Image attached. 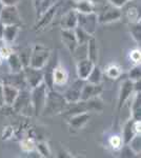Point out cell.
<instances>
[{"label": "cell", "mask_w": 141, "mask_h": 158, "mask_svg": "<svg viewBox=\"0 0 141 158\" xmlns=\"http://www.w3.org/2000/svg\"><path fill=\"white\" fill-rule=\"evenodd\" d=\"M68 101L65 100L64 96L62 94L58 93L54 89L48 90L44 109H43L41 115L54 116L58 115V114H62L66 109V106H68Z\"/></svg>", "instance_id": "cell-1"}, {"label": "cell", "mask_w": 141, "mask_h": 158, "mask_svg": "<svg viewBox=\"0 0 141 158\" xmlns=\"http://www.w3.org/2000/svg\"><path fill=\"white\" fill-rule=\"evenodd\" d=\"M48 86L44 82H41L35 88L31 89V104H32L33 112L36 116H40L44 109L45 100L48 95Z\"/></svg>", "instance_id": "cell-2"}, {"label": "cell", "mask_w": 141, "mask_h": 158, "mask_svg": "<svg viewBox=\"0 0 141 158\" xmlns=\"http://www.w3.org/2000/svg\"><path fill=\"white\" fill-rule=\"evenodd\" d=\"M51 55H52V52L45 45L35 44L34 48L31 51L29 65L35 69L42 70L43 67L47 64V62L50 59Z\"/></svg>", "instance_id": "cell-3"}, {"label": "cell", "mask_w": 141, "mask_h": 158, "mask_svg": "<svg viewBox=\"0 0 141 158\" xmlns=\"http://www.w3.org/2000/svg\"><path fill=\"white\" fill-rule=\"evenodd\" d=\"M0 21L3 25H22V19L16 6H3L0 11Z\"/></svg>", "instance_id": "cell-4"}, {"label": "cell", "mask_w": 141, "mask_h": 158, "mask_svg": "<svg viewBox=\"0 0 141 158\" xmlns=\"http://www.w3.org/2000/svg\"><path fill=\"white\" fill-rule=\"evenodd\" d=\"M78 13V12H77ZM97 24H98V15L96 12L89 13V14H82V13H78V23L77 27H81L89 34L93 35L96 33Z\"/></svg>", "instance_id": "cell-5"}, {"label": "cell", "mask_w": 141, "mask_h": 158, "mask_svg": "<svg viewBox=\"0 0 141 158\" xmlns=\"http://www.w3.org/2000/svg\"><path fill=\"white\" fill-rule=\"evenodd\" d=\"M61 2L57 1L55 4H53L52 6H50L48 10H45L44 12H42L39 15V17L37 18V22L35 25V30L36 31H42L48 27L51 22L53 21L54 17H55L56 13H57L59 6H60Z\"/></svg>", "instance_id": "cell-6"}, {"label": "cell", "mask_w": 141, "mask_h": 158, "mask_svg": "<svg viewBox=\"0 0 141 158\" xmlns=\"http://www.w3.org/2000/svg\"><path fill=\"white\" fill-rule=\"evenodd\" d=\"M22 73H23L27 89H33L43 82V72L40 69H35L30 67V65H27L23 68Z\"/></svg>", "instance_id": "cell-7"}, {"label": "cell", "mask_w": 141, "mask_h": 158, "mask_svg": "<svg viewBox=\"0 0 141 158\" xmlns=\"http://www.w3.org/2000/svg\"><path fill=\"white\" fill-rule=\"evenodd\" d=\"M134 93H135L134 82L132 80H130L129 78L122 81L121 85H120L119 95H118V103H117L118 112L121 111V109L123 108L125 102L129 100L131 95H133Z\"/></svg>", "instance_id": "cell-8"}, {"label": "cell", "mask_w": 141, "mask_h": 158, "mask_svg": "<svg viewBox=\"0 0 141 158\" xmlns=\"http://www.w3.org/2000/svg\"><path fill=\"white\" fill-rule=\"evenodd\" d=\"M122 11L121 9L112 6L110 4V6H107L106 9H104L100 14L98 15V23L102 24H107L112 23V22L119 21L122 18Z\"/></svg>", "instance_id": "cell-9"}, {"label": "cell", "mask_w": 141, "mask_h": 158, "mask_svg": "<svg viewBox=\"0 0 141 158\" xmlns=\"http://www.w3.org/2000/svg\"><path fill=\"white\" fill-rule=\"evenodd\" d=\"M84 82H85V80H81V79L78 78L68 86V89L63 94V96H64L65 100L68 101V103H75L77 101L80 100L81 91H82Z\"/></svg>", "instance_id": "cell-10"}, {"label": "cell", "mask_w": 141, "mask_h": 158, "mask_svg": "<svg viewBox=\"0 0 141 158\" xmlns=\"http://www.w3.org/2000/svg\"><path fill=\"white\" fill-rule=\"evenodd\" d=\"M30 106H32V104H31L30 92L27 91V89L20 90L16 100H15V102L13 103L12 108L14 109V111L17 112V113H22V112H24L27 109H29Z\"/></svg>", "instance_id": "cell-11"}, {"label": "cell", "mask_w": 141, "mask_h": 158, "mask_svg": "<svg viewBox=\"0 0 141 158\" xmlns=\"http://www.w3.org/2000/svg\"><path fill=\"white\" fill-rule=\"evenodd\" d=\"M103 92V88L102 85H93V83L84 82V85L81 91V96L80 100H89V99L99 97L101 95V93Z\"/></svg>", "instance_id": "cell-12"}, {"label": "cell", "mask_w": 141, "mask_h": 158, "mask_svg": "<svg viewBox=\"0 0 141 158\" xmlns=\"http://www.w3.org/2000/svg\"><path fill=\"white\" fill-rule=\"evenodd\" d=\"M91 118V113L89 112H83V113L74 114L68 117V123L71 129L73 130H81L89 122Z\"/></svg>", "instance_id": "cell-13"}, {"label": "cell", "mask_w": 141, "mask_h": 158, "mask_svg": "<svg viewBox=\"0 0 141 158\" xmlns=\"http://www.w3.org/2000/svg\"><path fill=\"white\" fill-rule=\"evenodd\" d=\"M60 35L61 41L64 44V47L70 51L72 54L75 53L76 50L78 49V42H77L74 30H61Z\"/></svg>", "instance_id": "cell-14"}, {"label": "cell", "mask_w": 141, "mask_h": 158, "mask_svg": "<svg viewBox=\"0 0 141 158\" xmlns=\"http://www.w3.org/2000/svg\"><path fill=\"white\" fill-rule=\"evenodd\" d=\"M68 81V72L66 69L60 63H57L53 70V85L54 86L65 85Z\"/></svg>", "instance_id": "cell-15"}, {"label": "cell", "mask_w": 141, "mask_h": 158, "mask_svg": "<svg viewBox=\"0 0 141 158\" xmlns=\"http://www.w3.org/2000/svg\"><path fill=\"white\" fill-rule=\"evenodd\" d=\"M78 23V13L75 9L68 11L62 16L60 21L61 30H74Z\"/></svg>", "instance_id": "cell-16"}, {"label": "cell", "mask_w": 141, "mask_h": 158, "mask_svg": "<svg viewBox=\"0 0 141 158\" xmlns=\"http://www.w3.org/2000/svg\"><path fill=\"white\" fill-rule=\"evenodd\" d=\"M94 65L95 63L89 60V58H84V59L79 60L76 65V72L78 78L81 79V80H86L91 71L93 70Z\"/></svg>", "instance_id": "cell-17"}, {"label": "cell", "mask_w": 141, "mask_h": 158, "mask_svg": "<svg viewBox=\"0 0 141 158\" xmlns=\"http://www.w3.org/2000/svg\"><path fill=\"white\" fill-rule=\"evenodd\" d=\"M3 83V82H2ZM3 98H4V104L9 106H12L13 103L16 100L18 94H19V89L16 86L9 85V83H3Z\"/></svg>", "instance_id": "cell-18"}, {"label": "cell", "mask_w": 141, "mask_h": 158, "mask_svg": "<svg viewBox=\"0 0 141 158\" xmlns=\"http://www.w3.org/2000/svg\"><path fill=\"white\" fill-rule=\"evenodd\" d=\"M3 83H9L14 86H16L19 90H23V89H27V82L23 76V73H11V75H9L6 78H3Z\"/></svg>", "instance_id": "cell-19"}, {"label": "cell", "mask_w": 141, "mask_h": 158, "mask_svg": "<svg viewBox=\"0 0 141 158\" xmlns=\"http://www.w3.org/2000/svg\"><path fill=\"white\" fill-rule=\"evenodd\" d=\"M21 27L20 25H4L3 33H2V39L7 44H12L17 39V36L20 32Z\"/></svg>", "instance_id": "cell-20"}, {"label": "cell", "mask_w": 141, "mask_h": 158, "mask_svg": "<svg viewBox=\"0 0 141 158\" xmlns=\"http://www.w3.org/2000/svg\"><path fill=\"white\" fill-rule=\"evenodd\" d=\"M86 58H89L91 61H93L95 64H97L99 59V49L98 43H97L96 38L94 36L86 42Z\"/></svg>", "instance_id": "cell-21"}, {"label": "cell", "mask_w": 141, "mask_h": 158, "mask_svg": "<svg viewBox=\"0 0 141 158\" xmlns=\"http://www.w3.org/2000/svg\"><path fill=\"white\" fill-rule=\"evenodd\" d=\"M6 60L7 61V64H9V68H10V70H11V73L22 72L23 65H22L21 60H20L19 56H18V53L12 52Z\"/></svg>", "instance_id": "cell-22"}, {"label": "cell", "mask_w": 141, "mask_h": 158, "mask_svg": "<svg viewBox=\"0 0 141 158\" xmlns=\"http://www.w3.org/2000/svg\"><path fill=\"white\" fill-rule=\"evenodd\" d=\"M96 4L93 3L91 0H77L75 2V7L78 13L82 14H89V13L96 12Z\"/></svg>", "instance_id": "cell-23"}, {"label": "cell", "mask_w": 141, "mask_h": 158, "mask_svg": "<svg viewBox=\"0 0 141 158\" xmlns=\"http://www.w3.org/2000/svg\"><path fill=\"white\" fill-rule=\"evenodd\" d=\"M134 94L135 97L131 106L132 118L135 120H141V92H135Z\"/></svg>", "instance_id": "cell-24"}, {"label": "cell", "mask_w": 141, "mask_h": 158, "mask_svg": "<svg viewBox=\"0 0 141 158\" xmlns=\"http://www.w3.org/2000/svg\"><path fill=\"white\" fill-rule=\"evenodd\" d=\"M104 75L110 79H118L122 75V68L118 63H110L104 69Z\"/></svg>", "instance_id": "cell-25"}, {"label": "cell", "mask_w": 141, "mask_h": 158, "mask_svg": "<svg viewBox=\"0 0 141 158\" xmlns=\"http://www.w3.org/2000/svg\"><path fill=\"white\" fill-rule=\"evenodd\" d=\"M122 15H124L125 18L129 21V23L140 22V11L138 7H136L134 6H127L126 9H125L124 13L122 12Z\"/></svg>", "instance_id": "cell-26"}, {"label": "cell", "mask_w": 141, "mask_h": 158, "mask_svg": "<svg viewBox=\"0 0 141 158\" xmlns=\"http://www.w3.org/2000/svg\"><path fill=\"white\" fill-rule=\"evenodd\" d=\"M102 77H103L102 70L97 64H95L85 81L89 83H93V85H100L102 82Z\"/></svg>", "instance_id": "cell-27"}, {"label": "cell", "mask_w": 141, "mask_h": 158, "mask_svg": "<svg viewBox=\"0 0 141 158\" xmlns=\"http://www.w3.org/2000/svg\"><path fill=\"white\" fill-rule=\"evenodd\" d=\"M133 120H134L133 118H131L130 120H127L126 122H125L123 129H122L121 137H122V140H123V144L129 143L130 140L136 135L134 130H133Z\"/></svg>", "instance_id": "cell-28"}, {"label": "cell", "mask_w": 141, "mask_h": 158, "mask_svg": "<svg viewBox=\"0 0 141 158\" xmlns=\"http://www.w3.org/2000/svg\"><path fill=\"white\" fill-rule=\"evenodd\" d=\"M74 33H75V36L77 39V42H78V47H82V45H85L86 42L93 37V35L89 34L88 32H85L84 30H82L81 27H76L74 29Z\"/></svg>", "instance_id": "cell-29"}, {"label": "cell", "mask_w": 141, "mask_h": 158, "mask_svg": "<svg viewBox=\"0 0 141 158\" xmlns=\"http://www.w3.org/2000/svg\"><path fill=\"white\" fill-rule=\"evenodd\" d=\"M130 24V34L135 40L136 43L140 45L141 42V23L140 22H135V23H129Z\"/></svg>", "instance_id": "cell-30"}, {"label": "cell", "mask_w": 141, "mask_h": 158, "mask_svg": "<svg viewBox=\"0 0 141 158\" xmlns=\"http://www.w3.org/2000/svg\"><path fill=\"white\" fill-rule=\"evenodd\" d=\"M126 146L135 153L136 156H140V153H141V137H140V135H135V136L130 140V142L126 144Z\"/></svg>", "instance_id": "cell-31"}, {"label": "cell", "mask_w": 141, "mask_h": 158, "mask_svg": "<svg viewBox=\"0 0 141 158\" xmlns=\"http://www.w3.org/2000/svg\"><path fill=\"white\" fill-rule=\"evenodd\" d=\"M20 149L25 153L36 150V141L32 137H25L20 141Z\"/></svg>", "instance_id": "cell-32"}, {"label": "cell", "mask_w": 141, "mask_h": 158, "mask_svg": "<svg viewBox=\"0 0 141 158\" xmlns=\"http://www.w3.org/2000/svg\"><path fill=\"white\" fill-rule=\"evenodd\" d=\"M109 146L113 151H119L123 147V140L121 135H112L109 138Z\"/></svg>", "instance_id": "cell-33"}, {"label": "cell", "mask_w": 141, "mask_h": 158, "mask_svg": "<svg viewBox=\"0 0 141 158\" xmlns=\"http://www.w3.org/2000/svg\"><path fill=\"white\" fill-rule=\"evenodd\" d=\"M36 151L39 153L40 157H50L51 156V149L48 143L45 141H38L36 142Z\"/></svg>", "instance_id": "cell-34"}, {"label": "cell", "mask_w": 141, "mask_h": 158, "mask_svg": "<svg viewBox=\"0 0 141 158\" xmlns=\"http://www.w3.org/2000/svg\"><path fill=\"white\" fill-rule=\"evenodd\" d=\"M129 79L133 82L141 80V68L140 64H134V67L130 70L129 72Z\"/></svg>", "instance_id": "cell-35"}, {"label": "cell", "mask_w": 141, "mask_h": 158, "mask_svg": "<svg viewBox=\"0 0 141 158\" xmlns=\"http://www.w3.org/2000/svg\"><path fill=\"white\" fill-rule=\"evenodd\" d=\"M31 51L30 49H23L22 51H20L19 53H18V56H19L20 60H21L22 62V65L24 67H27V65H29V62H30V56H31Z\"/></svg>", "instance_id": "cell-36"}, {"label": "cell", "mask_w": 141, "mask_h": 158, "mask_svg": "<svg viewBox=\"0 0 141 158\" xmlns=\"http://www.w3.org/2000/svg\"><path fill=\"white\" fill-rule=\"evenodd\" d=\"M130 60L132 61L134 64H140V60H141L140 49L136 48V49L131 51V52H130Z\"/></svg>", "instance_id": "cell-37"}, {"label": "cell", "mask_w": 141, "mask_h": 158, "mask_svg": "<svg viewBox=\"0 0 141 158\" xmlns=\"http://www.w3.org/2000/svg\"><path fill=\"white\" fill-rule=\"evenodd\" d=\"M130 0H107L110 4L112 6H115V7H118V9H122L129 3Z\"/></svg>", "instance_id": "cell-38"}, {"label": "cell", "mask_w": 141, "mask_h": 158, "mask_svg": "<svg viewBox=\"0 0 141 158\" xmlns=\"http://www.w3.org/2000/svg\"><path fill=\"white\" fill-rule=\"evenodd\" d=\"M43 0H34V7H35V11H36V16H39V12H40V6H41Z\"/></svg>", "instance_id": "cell-39"}, {"label": "cell", "mask_w": 141, "mask_h": 158, "mask_svg": "<svg viewBox=\"0 0 141 158\" xmlns=\"http://www.w3.org/2000/svg\"><path fill=\"white\" fill-rule=\"evenodd\" d=\"M2 86H3V83H2V81H0V109L3 108L6 104H4V98H3V89H2Z\"/></svg>", "instance_id": "cell-40"}, {"label": "cell", "mask_w": 141, "mask_h": 158, "mask_svg": "<svg viewBox=\"0 0 141 158\" xmlns=\"http://www.w3.org/2000/svg\"><path fill=\"white\" fill-rule=\"evenodd\" d=\"M3 6H17L20 0H0Z\"/></svg>", "instance_id": "cell-41"}, {"label": "cell", "mask_w": 141, "mask_h": 158, "mask_svg": "<svg viewBox=\"0 0 141 158\" xmlns=\"http://www.w3.org/2000/svg\"><path fill=\"white\" fill-rule=\"evenodd\" d=\"M3 27H4L3 23H2V22L0 21V38H2V33H3Z\"/></svg>", "instance_id": "cell-42"}, {"label": "cell", "mask_w": 141, "mask_h": 158, "mask_svg": "<svg viewBox=\"0 0 141 158\" xmlns=\"http://www.w3.org/2000/svg\"><path fill=\"white\" fill-rule=\"evenodd\" d=\"M91 1H92V2H93V3H95V4H96V6H97V4H98V3H102V2H103L104 0H91Z\"/></svg>", "instance_id": "cell-43"}, {"label": "cell", "mask_w": 141, "mask_h": 158, "mask_svg": "<svg viewBox=\"0 0 141 158\" xmlns=\"http://www.w3.org/2000/svg\"><path fill=\"white\" fill-rule=\"evenodd\" d=\"M4 60H6V59H4V58L3 57H2V56L1 55H0V65H1L2 64V63H3V61Z\"/></svg>", "instance_id": "cell-44"}, {"label": "cell", "mask_w": 141, "mask_h": 158, "mask_svg": "<svg viewBox=\"0 0 141 158\" xmlns=\"http://www.w3.org/2000/svg\"><path fill=\"white\" fill-rule=\"evenodd\" d=\"M3 7V4L1 3V1H0V11H1V9Z\"/></svg>", "instance_id": "cell-45"}]
</instances>
